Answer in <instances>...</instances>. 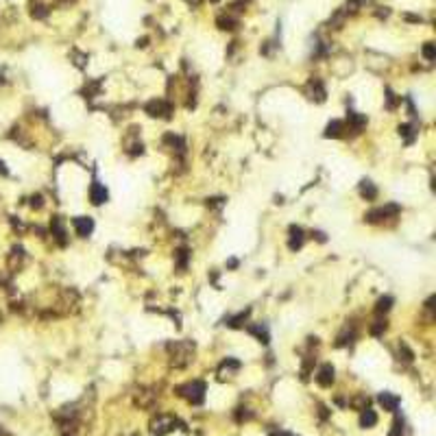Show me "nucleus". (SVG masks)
Segmentation results:
<instances>
[{"instance_id":"34","label":"nucleus","mask_w":436,"mask_h":436,"mask_svg":"<svg viewBox=\"0 0 436 436\" xmlns=\"http://www.w3.org/2000/svg\"><path fill=\"white\" fill-rule=\"evenodd\" d=\"M186 2H190V4H199L201 0H186Z\"/></svg>"},{"instance_id":"13","label":"nucleus","mask_w":436,"mask_h":436,"mask_svg":"<svg viewBox=\"0 0 436 436\" xmlns=\"http://www.w3.org/2000/svg\"><path fill=\"white\" fill-rule=\"evenodd\" d=\"M380 403L384 406V410L395 412L399 408V397H395V395H390V393H382L380 395Z\"/></svg>"},{"instance_id":"20","label":"nucleus","mask_w":436,"mask_h":436,"mask_svg":"<svg viewBox=\"0 0 436 436\" xmlns=\"http://www.w3.org/2000/svg\"><path fill=\"white\" fill-rule=\"evenodd\" d=\"M345 16H347V11H345V9H338V11L330 17V26H331V29H340L343 22H345Z\"/></svg>"},{"instance_id":"35","label":"nucleus","mask_w":436,"mask_h":436,"mask_svg":"<svg viewBox=\"0 0 436 436\" xmlns=\"http://www.w3.org/2000/svg\"><path fill=\"white\" fill-rule=\"evenodd\" d=\"M209 2H218V0H209Z\"/></svg>"},{"instance_id":"15","label":"nucleus","mask_w":436,"mask_h":436,"mask_svg":"<svg viewBox=\"0 0 436 436\" xmlns=\"http://www.w3.org/2000/svg\"><path fill=\"white\" fill-rule=\"evenodd\" d=\"M51 229H52V236H55L57 240H59V244H66V229H64V225H61L59 216H55V218H52Z\"/></svg>"},{"instance_id":"32","label":"nucleus","mask_w":436,"mask_h":436,"mask_svg":"<svg viewBox=\"0 0 436 436\" xmlns=\"http://www.w3.org/2000/svg\"><path fill=\"white\" fill-rule=\"evenodd\" d=\"M31 205H33V208H42V199H39V196H33Z\"/></svg>"},{"instance_id":"2","label":"nucleus","mask_w":436,"mask_h":436,"mask_svg":"<svg viewBox=\"0 0 436 436\" xmlns=\"http://www.w3.org/2000/svg\"><path fill=\"white\" fill-rule=\"evenodd\" d=\"M177 393L181 395L183 399H188L190 403H201V401H203V397H205V384H203V382H199V380L188 382V384L179 386Z\"/></svg>"},{"instance_id":"6","label":"nucleus","mask_w":436,"mask_h":436,"mask_svg":"<svg viewBox=\"0 0 436 436\" xmlns=\"http://www.w3.org/2000/svg\"><path fill=\"white\" fill-rule=\"evenodd\" d=\"M74 231H76V236L87 238L89 233L94 231V220H92V218H87V216H79V218H74Z\"/></svg>"},{"instance_id":"16","label":"nucleus","mask_w":436,"mask_h":436,"mask_svg":"<svg viewBox=\"0 0 436 436\" xmlns=\"http://www.w3.org/2000/svg\"><path fill=\"white\" fill-rule=\"evenodd\" d=\"M360 194L364 196L366 201H373L377 196V188L373 186L368 179H364V181H360Z\"/></svg>"},{"instance_id":"8","label":"nucleus","mask_w":436,"mask_h":436,"mask_svg":"<svg viewBox=\"0 0 436 436\" xmlns=\"http://www.w3.org/2000/svg\"><path fill=\"white\" fill-rule=\"evenodd\" d=\"M308 96L312 98V101H316V103L325 101V87H323V83L318 79H312L308 83Z\"/></svg>"},{"instance_id":"26","label":"nucleus","mask_w":436,"mask_h":436,"mask_svg":"<svg viewBox=\"0 0 436 436\" xmlns=\"http://www.w3.org/2000/svg\"><path fill=\"white\" fill-rule=\"evenodd\" d=\"M399 133H401V136H406L408 142H412V138H415V131H412L410 124H401V127H399Z\"/></svg>"},{"instance_id":"27","label":"nucleus","mask_w":436,"mask_h":436,"mask_svg":"<svg viewBox=\"0 0 436 436\" xmlns=\"http://www.w3.org/2000/svg\"><path fill=\"white\" fill-rule=\"evenodd\" d=\"M423 57H425L428 61H434V57H436V52H434V44H430V42L425 44V46H423Z\"/></svg>"},{"instance_id":"24","label":"nucleus","mask_w":436,"mask_h":436,"mask_svg":"<svg viewBox=\"0 0 436 436\" xmlns=\"http://www.w3.org/2000/svg\"><path fill=\"white\" fill-rule=\"evenodd\" d=\"M351 340H353V330H349V325H347L343 330V334L338 336V343H336V345H338V347H343V345H349Z\"/></svg>"},{"instance_id":"31","label":"nucleus","mask_w":436,"mask_h":436,"mask_svg":"<svg viewBox=\"0 0 436 436\" xmlns=\"http://www.w3.org/2000/svg\"><path fill=\"white\" fill-rule=\"evenodd\" d=\"M386 98H388V109H395V105H397V98H395V94L390 92H386Z\"/></svg>"},{"instance_id":"21","label":"nucleus","mask_w":436,"mask_h":436,"mask_svg":"<svg viewBox=\"0 0 436 436\" xmlns=\"http://www.w3.org/2000/svg\"><path fill=\"white\" fill-rule=\"evenodd\" d=\"M246 316H249V310H244V312H240L238 316H231V318H227L225 321V325H229V327H242V323L246 321Z\"/></svg>"},{"instance_id":"1","label":"nucleus","mask_w":436,"mask_h":436,"mask_svg":"<svg viewBox=\"0 0 436 436\" xmlns=\"http://www.w3.org/2000/svg\"><path fill=\"white\" fill-rule=\"evenodd\" d=\"M168 353H170V364L181 368L186 364H190L192 356H194V345L188 343V340H177V343L168 345Z\"/></svg>"},{"instance_id":"3","label":"nucleus","mask_w":436,"mask_h":436,"mask_svg":"<svg viewBox=\"0 0 436 436\" xmlns=\"http://www.w3.org/2000/svg\"><path fill=\"white\" fill-rule=\"evenodd\" d=\"M170 111H173V107L164 98H155V101H151L146 105V114L153 116V118H170Z\"/></svg>"},{"instance_id":"19","label":"nucleus","mask_w":436,"mask_h":436,"mask_svg":"<svg viewBox=\"0 0 436 436\" xmlns=\"http://www.w3.org/2000/svg\"><path fill=\"white\" fill-rule=\"evenodd\" d=\"M249 334H253L260 343H268V331L262 325H249Z\"/></svg>"},{"instance_id":"5","label":"nucleus","mask_w":436,"mask_h":436,"mask_svg":"<svg viewBox=\"0 0 436 436\" xmlns=\"http://www.w3.org/2000/svg\"><path fill=\"white\" fill-rule=\"evenodd\" d=\"M397 212H399L397 205H386V208L371 209V212L364 216V220H366V223H382V220H386L388 216H395Z\"/></svg>"},{"instance_id":"33","label":"nucleus","mask_w":436,"mask_h":436,"mask_svg":"<svg viewBox=\"0 0 436 436\" xmlns=\"http://www.w3.org/2000/svg\"><path fill=\"white\" fill-rule=\"evenodd\" d=\"M271 436H295V434H290V432H273Z\"/></svg>"},{"instance_id":"4","label":"nucleus","mask_w":436,"mask_h":436,"mask_svg":"<svg viewBox=\"0 0 436 436\" xmlns=\"http://www.w3.org/2000/svg\"><path fill=\"white\" fill-rule=\"evenodd\" d=\"M174 423H177V421H174L173 417H168V415H159L157 419H153V421H151V432L155 434V436H166L168 432H173Z\"/></svg>"},{"instance_id":"11","label":"nucleus","mask_w":436,"mask_h":436,"mask_svg":"<svg viewBox=\"0 0 436 436\" xmlns=\"http://www.w3.org/2000/svg\"><path fill=\"white\" fill-rule=\"evenodd\" d=\"M303 240H305L303 229H301V227H290V240H288V246H290V249H292V251L301 249V246H303Z\"/></svg>"},{"instance_id":"17","label":"nucleus","mask_w":436,"mask_h":436,"mask_svg":"<svg viewBox=\"0 0 436 436\" xmlns=\"http://www.w3.org/2000/svg\"><path fill=\"white\" fill-rule=\"evenodd\" d=\"M377 423V415L371 410V408H364L362 415H360V425L362 428H371V425Z\"/></svg>"},{"instance_id":"29","label":"nucleus","mask_w":436,"mask_h":436,"mask_svg":"<svg viewBox=\"0 0 436 436\" xmlns=\"http://www.w3.org/2000/svg\"><path fill=\"white\" fill-rule=\"evenodd\" d=\"M177 262H179V268H186V262H188V251L186 249L177 251Z\"/></svg>"},{"instance_id":"7","label":"nucleus","mask_w":436,"mask_h":436,"mask_svg":"<svg viewBox=\"0 0 436 436\" xmlns=\"http://www.w3.org/2000/svg\"><path fill=\"white\" fill-rule=\"evenodd\" d=\"M89 201H92L94 205H103L107 201V190L105 186H101L98 181H94L92 186H89Z\"/></svg>"},{"instance_id":"23","label":"nucleus","mask_w":436,"mask_h":436,"mask_svg":"<svg viewBox=\"0 0 436 436\" xmlns=\"http://www.w3.org/2000/svg\"><path fill=\"white\" fill-rule=\"evenodd\" d=\"M390 305H393V299H390V296H382V299L377 301V305H375V312H377V314L388 312Z\"/></svg>"},{"instance_id":"9","label":"nucleus","mask_w":436,"mask_h":436,"mask_svg":"<svg viewBox=\"0 0 436 436\" xmlns=\"http://www.w3.org/2000/svg\"><path fill=\"white\" fill-rule=\"evenodd\" d=\"M316 382L321 386H331V382H334V366H331V364H323V366L318 368Z\"/></svg>"},{"instance_id":"22","label":"nucleus","mask_w":436,"mask_h":436,"mask_svg":"<svg viewBox=\"0 0 436 436\" xmlns=\"http://www.w3.org/2000/svg\"><path fill=\"white\" fill-rule=\"evenodd\" d=\"M349 122H351V127L356 129V131H360V129L364 127V122H366V118H364V116H358L356 111H349Z\"/></svg>"},{"instance_id":"25","label":"nucleus","mask_w":436,"mask_h":436,"mask_svg":"<svg viewBox=\"0 0 436 436\" xmlns=\"http://www.w3.org/2000/svg\"><path fill=\"white\" fill-rule=\"evenodd\" d=\"M364 2H366V0H347V4H345V11H347V13H356L358 9L364 7Z\"/></svg>"},{"instance_id":"12","label":"nucleus","mask_w":436,"mask_h":436,"mask_svg":"<svg viewBox=\"0 0 436 436\" xmlns=\"http://www.w3.org/2000/svg\"><path fill=\"white\" fill-rule=\"evenodd\" d=\"M216 24H218V29H223V31H233L238 26V17H233L231 13H223V16H218Z\"/></svg>"},{"instance_id":"14","label":"nucleus","mask_w":436,"mask_h":436,"mask_svg":"<svg viewBox=\"0 0 436 436\" xmlns=\"http://www.w3.org/2000/svg\"><path fill=\"white\" fill-rule=\"evenodd\" d=\"M343 131H345V124L340 120H331L325 129V138H343Z\"/></svg>"},{"instance_id":"10","label":"nucleus","mask_w":436,"mask_h":436,"mask_svg":"<svg viewBox=\"0 0 436 436\" xmlns=\"http://www.w3.org/2000/svg\"><path fill=\"white\" fill-rule=\"evenodd\" d=\"M238 368H240V362L233 360V358H227V360H225L218 366V377H220V380H225V377H231V373H236Z\"/></svg>"},{"instance_id":"28","label":"nucleus","mask_w":436,"mask_h":436,"mask_svg":"<svg viewBox=\"0 0 436 436\" xmlns=\"http://www.w3.org/2000/svg\"><path fill=\"white\" fill-rule=\"evenodd\" d=\"M384 330H386V321H382V318H380V321H375V323L371 325V334H375V336H377V334H382Z\"/></svg>"},{"instance_id":"18","label":"nucleus","mask_w":436,"mask_h":436,"mask_svg":"<svg viewBox=\"0 0 436 436\" xmlns=\"http://www.w3.org/2000/svg\"><path fill=\"white\" fill-rule=\"evenodd\" d=\"M31 16H33L35 20H44V17L48 16V7L42 2H31Z\"/></svg>"},{"instance_id":"30","label":"nucleus","mask_w":436,"mask_h":436,"mask_svg":"<svg viewBox=\"0 0 436 436\" xmlns=\"http://www.w3.org/2000/svg\"><path fill=\"white\" fill-rule=\"evenodd\" d=\"M401 430H403V421L397 417V419H395V423H393V432H390L388 436H399V434H401Z\"/></svg>"}]
</instances>
